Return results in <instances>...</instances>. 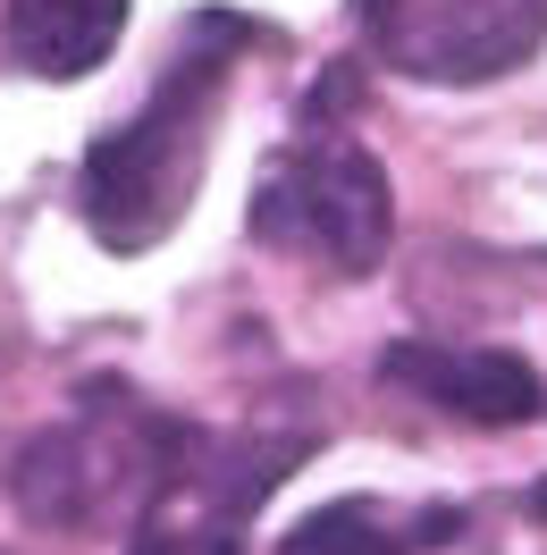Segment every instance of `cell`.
Listing matches in <instances>:
<instances>
[{
    "label": "cell",
    "mask_w": 547,
    "mask_h": 555,
    "mask_svg": "<svg viewBox=\"0 0 547 555\" xmlns=\"http://www.w3.org/2000/svg\"><path fill=\"white\" fill-rule=\"evenodd\" d=\"M304 463H311V429H237V438L194 429V447L169 472V488L136 514L127 555H244L253 514Z\"/></svg>",
    "instance_id": "4"
},
{
    "label": "cell",
    "mask_w": 547,
    "mask_h": 555,
    "mask_svg": "<svg viewBox=\"0 0 547 555\" xmlns=\"http://www.w3.org/2000/svg\"><path fill=\"white\" fill-rule=\"evenodd\" d=\"M379 68L412 85H497L547 42V0H345Z\"/></svg>",
    "instance_id": "5"
},
{
    "label": "cell",
    "mask_w": 547,
    "mask_h": 555,
    "mask_svg": "<svg viewBox=\"0 0 547 555\" xmlns=\"http://www.w3.org/2000/svg\"><path fill=\"white\" fill-rule=\"evenodd\" d=\"M253 244L262 253H287V261H311L329 278H371L396 244V194H387V169H379L362 143L329 135L311 118L304 135L270 152L262 177H253Z\"/></svg>",
    "instance_id": "3"
},
{
    "label": "cell",
    "mask_w": 547,
    "mask_h": 555,
    "mask_svg": "<svg viewBox=\"0 0 547 555\" xmlns=\"http://www.w3.org/2000/svg\"><path fill=\"white\" fill-rule=\"evenodd\" d=\"M127 9L136 0H0V60L42 85H76V76L110 68Z\"/></svg>",
    "instance_id": "7"
},
{
    "label": "cell",
    "mask_w": 547,
    "mask_h": 555,
    "mask_svg": "<svg viewBox=\"0 0 547 555\" xmlns=\"http://www.w3.org/2000/svg\"><path fill=\"white\" fill-rule=\"evenodd\" d=\"M438 539H455V514L396 521L387 505H371V496H345V505L304 514L278 539V555H421V547H438Z\"/></svg>",
    "instance_id": "8"
},
{
    "label": "cell",
    "mask_w": 547,
    "mask_h": 555,
    "mask_svg": "<svg viewBox=\"0 0 547 555\" xmlns=\"http://www.w3.org/2000/svg\"><path fill=\"white\" fill-rule=\"evenodd\" d=\"M253 42H262L253 17H228V9L194 17L177 60L152 85V102L127 127L93 135L85 169H76V219L93 228L102 253L136 261V253H161L177 236V219L203 194V160H211V135H219L228 76H237V60Z\"/></svg>",
    "instance_id": "1"
},
{
    "label": "cell",
    "mask_w": 547,
    "mask_h": 555,
    "mask_svg": "<svg viewBox=\"0 0 547 555\" xmlns=\"http://www.w3.org/2000/svg\"><path fill=\"white\" fill-rule=\"evenodd\" d=\"M379 371L405 396H421V404H438L455 421H480V429H513V421H531L547 404L539 371L506 346H430V337H412V346L379 353Z\"/></svg>",
    "instance_id": "6"
},
{
    "label": "cell",
    "mask_w": 547,
    "mask_h": 555,
    "mask_svg": "<svg viewBox=\"0 0 547 555\" xmlns=\"http://www.w3.org/2000/svg\"><path fill=\"white\" fill-rule=\"evenodd\" d=\"M186 447H194V429L177 413L93 379L51 429H35V438L17 447L9 496H17L26 521H42V530H110V521H136L143 505L169 488Z\"/></svg>",
    "instance_id": "2"
}]
</instances>
